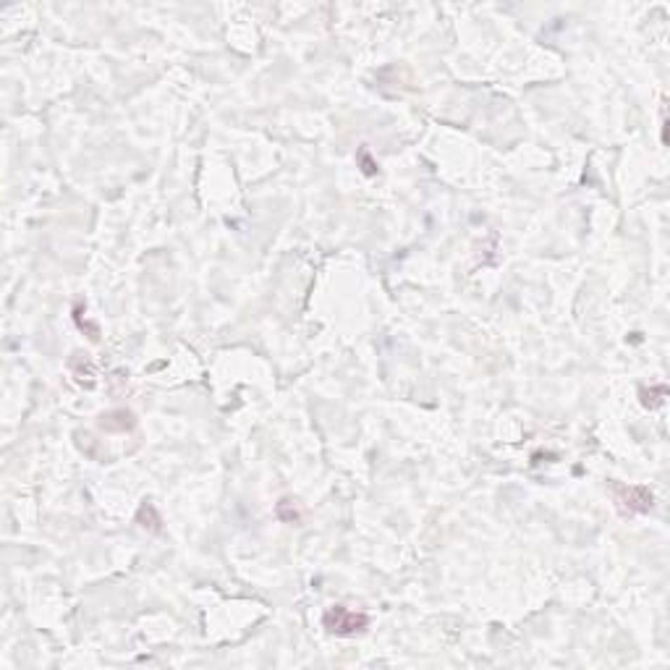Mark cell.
<instances>
[{
	"label": "cell",
	"instance_id": "1",
	"mask_svg": "<svg viewBox=\"0 0 670 670\" xmlns=\"http://www.w3.org/2000/svg\"><path fill=\"white\" fill-rule=\"evenodd\" d=\"M322 628L333 636H356L369 628V615L362 613V610H351L346 605H333L327 607L325 615H322Z\"/></svg>",
	"mask_w": 670,
	"mask_h": 670
},
{
	"label": "cell",
	"instance_id": "2",
	"mask_svg": "<svg viewBox=\"0 0 670 670\" xmlns=\"http://www.w3.org/2000/svg\"><path fill=\"white\" fill-rule=\"evenodd\" d=\"M610 490H613L615 508H618V513H624V516H633V513H650L652 503H655V498H652V493H650V487H644V484H618V482H613V484H610Z\"/></svg>",
	"mask_w": 670,
	"mask_h": 670
},
{
	"label": "cell",
	"instance_id": "3",
	"mask_svg": "<svg viewBox=\"0 0 670 670\" xmlns=\"http://www.w3.org/2000/svg\"><path fill=\"white\" fill-rule=\"evenodd\" d=\"M97 424L105 432H129V429L137 427V417L126 409H113L97 419Z\"/></svg>",
	"mask_w": 670,
	"mask_h": 670
},
{
	"label": "cell",
	"instance_id": "4",
	"mask_svg": "<svg viewBox=\"0 0 670 670\" xmlns=\"http://www.w3.org/2000/svg\"><path fill=\"white\" fill-rule=\"evenodd\" d=\"M137 522L144 526V529H149V531H160V524H163V519H160V513L155 511V505L152 503H141V508H139V513H137Z\"/></svg>",
	"mask_w": 670,
	"mask_h": 670
},
{
	"label": "cell",
	"instance_id": "5",
	"mask_svg": "<svg viewBox=\"0 0 670 670\" xmlns=\"http://www.w3.org/2000/svg\"><path fill=\"white\" fill-rule=\"evenodd\" d=\"M275 513H278L280 522H286V524H293V522H298V519H301V513H298V508L293 505V500H291V498H283V500L275 505Z\"/></svg>",
	"mask_w": 670,
	"mask_h": 670
},
{
	"label": "cell",
	"instance_id": "6",
	"mask_svg": "<svg viewBox=\"0 0 670 670\" xmlns=\"http://www.w3.org/2000/svg\"><path fill=\"white\" fill-rule=\"evenodd\" d=\"M642 396H650V393H644V391H642ZM652 396H665V385H657ZM642 403H644V406H657V403H660V398H652V400H650V398H642Z\"/></svg>",
	"mask_w": 670,
	"mask_h": 670
}]
</instances>
